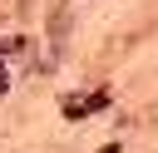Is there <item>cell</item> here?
I'll list each match as a JSON object with an SVG mask.
<instances>
[{"mask_svg":"<svg viewBox=\"0 0 158 153\" xmlns=\"http://www.w3.org/2000/svg\"><path fill=\"white\" fill-rule=\"evenodd\" d=\"M109 99V89H99V94H89V99H74V104H64V118H84L89 109H99Z\"/></svg>","mask_w":158,"mask_h":153,"instance_id":"6da1fadb","label":"cell"},{"mask_svg":"<svg viewBox=\"0 0 158 153\" xmlns=\"http://www.w3.org/2000/svg\"><path fill=\"white\" fill-rule=\"evenodd\" d=\"M64 44V5H54V15H49V49H59Z\"/></svg>","mask_w":158,"mask_h":153,"instance_id":"7a4b0ae2","label":"cell"},{"mask_svg":"<svg viewBox=\"0 0 158 153\" xmlns=\"http://www.w3.org/2000/svg\"><path fill=\"white\" fill-rule=\"evenodd\" d=\"M5 84H10V79H5V69H0V94H5Z\"/></svg>","mask_w":158,"mask_h":153,"instance_id":"3957f363","label":"cell"},{"mask_svg":"<svg viewBox=\"0 0 158 153\" xmlns=\"http://www.w3.org/2000/svg\"><path fill=\"white\" fill-rule=\"evenodd\" d=\"M104 153H118V148H114V143H109V148H104Z\"/></svg>","mask_w":158,"mask_h":153,"instance_id":"277c9868","label":"cell"}]
</instances>
